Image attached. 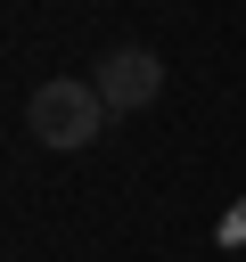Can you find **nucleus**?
Listing matches in <instances>:
<instances>
[{
  "instance_id": "1",
  "label": "nucleus",
  "mask_w": 246,
  "mask_h": 262,
  "mask_svg": "<svg viewBox=\"0 0 246 262\" xmlns=\"http://www.w3.org/2000/svg\"><path fill=\"white\" fill-rule=\"evenodd\" d=\"M25 123H33V139H41V147L74 156V147H90V139L107 131V98H98L90 82H41V90H33V106H25Z\"/></svg>"
},
{
  "instance_id": "2",
  "label": "nucleus",
  "mask_w": 246,
  "mask_h": 262,
  "mask_svg": "<svg viewBox=\"0 0 246 262\" xmlns=\"http://www.w3.org/2000/svg\"><path fill=\"white\" fill-rule=\"evenodd\" d=\"M90 90L107 98V115H139V106H156V90H164V57L139 49V41H115V49L98 57Z\"/></svg>"
}]
</instances>
